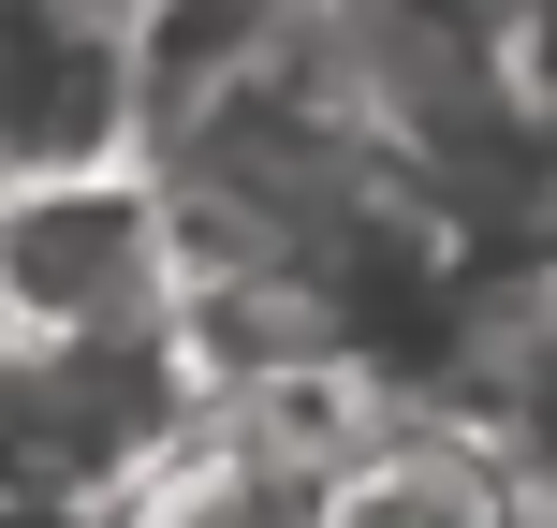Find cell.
<instances>
[{
    "label": "cell",
    "mask_w": 557,
    "mask_h": 528,
    "mask_svg": "<svg viewBox=\"0 0 557 528\" xmlns=\"http://www.w3.org/2000/svg\"><path fill=\"white\" fill-rule=\"evenodd\" d=\"M0 528H117V500H74V484H15Z\"/></svg>",
    "instance_id": "6"
},
{
    "label": "cell",
    "mask_w": 557,
    "mask_h": 528,
    "mask_svg": "<svg viewBox=\"0 0 557 528\" xmlns=\"http://www.w3.org/2000/svg\"><path fill=\"white\" fill-rule=\"evenodd\" d=\"M323 528H543V500H529V470L484 426H455L441 396H411L352 470H323Z\"/></svg>",
    "instance_id": "4"
},
{
    "label": "cell",
    "mask_w": 557,
    "mask_h": 528,
    "mask_svg": "<svg viewBox=\"0 0 557 528\" xmlns=\"http://www.w3.org/2000/svg\"><path fill=\"white\" fill-rule=\"evenodd\" d=\"M206 412L191 337H45L0 323V500L15 484H74L117 500L133 470H162Z\"/></svg>",
    "instance_id": "2"
},
{
    "label": "cell",
    "mask_w": 557,
    "mask_h": 528,
    "mask_svg": "<svg viewBox=\"0 0 557 528\" xmlns=\"http://www.w3.org/2000/svg\"><path fill=\"white\" fill-rule=\"evenodd\" d=\"M0 323L45 337H176L191 323V235L147 162L29 176L0 192Z\"/></svg>",
    "instance_id": "1"
},
{
    "label": "cell",
    "mask_w": 557,
    "mask_h": 528,
    "mask_svg": "<svg viewBox=\"0 0 557 528\" xmlns=\"http://www.w3.org/2000/svg\"><path fill=\"white\" fill-rule=\"evenodd\" d=\"M117 528H323V484L278 470V455H250L235 426L191 412V441H176L162 470L117 484Z\"/></svg>",
    "instance_id": "5"
},
{
    "label": "cell",
    "mask_w": 557,
    "mask_h": 528,
    "mask_svg": "<svg viewBox=\"0 0 557 528\" xmlns=\"http://www.w3.org/2000/svg\"><path fill=\"white\" fill-rule=\"evenodd\" d=\"M133 147H147L133 15L117 0H0V192L133 162Z\"/></svg>",
    "instance_id": "3"
},
{
    "label": "cell",
    "mask_w": 557,
    "mask_h": 528,
    "mask_svg": "<svg viewBox=\"0 0 557 528\" xmlns=\"http://www.w3.org/2000/svg\"><path fill=\"white\" fill-rule=\"evenodd\" d=\"M117 15H133V0H117Z\"/></svg>",
    "instance_id": "7"
},
{
    "label": "cell",
    "mask_w": 557,
    "mask_h": 528,
    "mask_svg": "<svg viewBox=\"0 0 557 528\" xmlns=\"http://www.w3.org/2000/svg\"><path fill=\"white\" fill-rule=\"evenodd\" d=\"M543 528H557V514H543Z\"/></svg>",
    "instance_id": "8"
}]
</instances>
